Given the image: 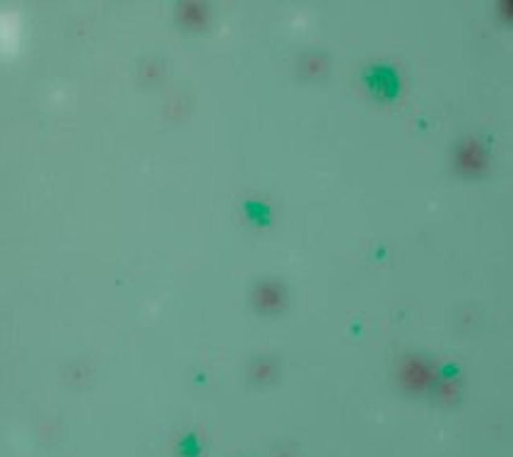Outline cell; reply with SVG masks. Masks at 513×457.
Returning <instances> with one entry per match:
<instances>
[{"mask_svg": "<svg viewBox=\"0 0 513 457\" xmlns=\"http://www.w3.org/2000/svg\"><path fill=\"white\" fill-rule=\"evenodd\" d=\"M181 19L188 24H198L205 19V10L200 8V5H184V10H181Z\"/></svg>", "mask_w": 513, "mask_h": 457, "instance_id": "obj_4", "label": "cell"}, {"mask_svg": "<svg viewBox=\"0 0 513 457\" xmlns=\"http://www.w3.org/2000/svg\"><path fill=\"white\" fill-rule=\"evenodd\" d=\"M456 164L463 171H480L485 166V152L477 142H463L456 150Z\"/></svg>", "mask_w": 513, "mask_h": 457, "instance_id": "obj_2", "label": "cell"}, {"mask_svg": "<svg viewBox=\"0 0 513 457\" xmlns=\"http://www.w3.org/2000/svg\"><path fill=\"white\" fill-rule=\"evenodd\" d=\"M270 376H273V363L270 361L255 363V378H258V380H268Z\"/></svg>", "mask_w": 513, "mask_h": 457, "instance_id": "obj_6", "label": "cell"}, {"mask_svg": "<svg viewBox=\"0 0 513 457\" xmlns=\"http://www.w3.org/2000/svg\"><path fill=\"white\" fill-rule=\"evenodd\" d=\"M434 387H436V395L441 397V400H453V397H456V385H453L451 380H436Z\"/></svg>", "mask_w": 513, "mask_h": 457, "instance_id": "obj_5", "label": "cell"}, {"mask_svg": "<svg viewBox=\"0 0 513 457\" xmlns=\"http://www.w3.org/2000/svg\"><path fill=\"white\" fill-rule=\"evenodd\" d=\"M255 301L260 308H278L282 303V292L278 284H260L255 292Z\"/></svg>", "mask_w": 513, "mask_h": 457, "instance_id": "obj_3", "label": "cell"}, {"mask_svg": "<svg viewBox=\"0 0 513 457\" xmlns=\"http://www.w3.org/2000/svg\"><path fill=\"white\" fill-rule=\"evenodd\" d=\"M400 380L407 390L422 392V390L434 387L436 376H434V368L429 366V363L419 361V358H407V361L400 363Z\"/></svg>", "mask_w": 513, "mask_h": 457, "instance_id": "obj_1", "label": "cell"}]
</instances>
